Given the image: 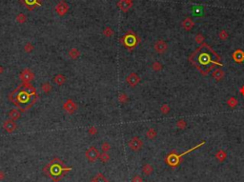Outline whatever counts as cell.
<instances>
[{
	"instance_id": "1",
	"label": "cell",
	"mask_w": 244,
	"mask_h": 182,
	"mask_svg": "<svg viewBox=\"0 0 244 182\" xmlns=\"http://www.w3.org/2000/svg\"><path fill=\"white\" fill-rule=\"evenodd\" d=\"M189 61L204 76L216 66H223V64L220 62V56L206 43H202L190 55Z\"/></svg>"
},
{
	"instance_id": "2",
	"label": "cell",
	"mask_w": 244,
	"mask_h": 182,
	"mask_svg": "<svg viewBox=\"0 0 244 182\" xmlns=\"http://www.w3.org/2000/svg\"><path fill=\"white\" fill-rule=\"evenodd\" d=\"M37 99L36 89L30 83L23 82L9 94V100L13 102L21 112L28 111L36 103Z\"/></svg>"
},
{
	"instance_id": "3",
	"label": "cell",
	"mask_w": 244,
	"mask_h": 182,
	"mask_svg": "<svg viewBox=\"0 0 244 182\" xmlns=\"http://www.w3.org/2000/svg\"><path fill=\"white\" fill-rule=\"evenodd\" d=\"M72 168L70 167H66L64 165L62 160H60L59 158L55 157L52 160L48 163L47 165L44 167L43 172L47 176H49L53 182H58L63 178V176L66 174L68 172H70Z\"/></svg>"
},
{
	"instance_id": "4",
	"label": "cell",
	"mask_w": 244,
	"mask_h": 182,
	"mask_svg": "<svg viewBox=\"0 0 244 182\" xmlns=\"http://www.w3.org/2000/svg\"><path fill=\"white\" fill-rule=\"evenodd\" d=\"M205 144V141H201L199 144H196V146H194L193 148H191L188 151L184 152L183 154H178L177 153H174V152H171L169 154H167V157L165 158V162L167 165H169L170 167H173V168H175V167H177L179 164H180L181 162V157H184V155L188 154L189 153H192L193 151H194L197 148H200L201 146H203Z\"/></svg>"
},
{
	"instance_id": "5",
	"label": "cell",
	"mask_w": 244,
	"mask_h": 182,
	"mask_svg": "<svg viewBox=\"0 0 244 182\" xmlns=\"http://www.w3.org/2000/svg\"><path fill=\"white\" fill-rule=\"evenodd\" d=\"M120 42L123 44V46L125 48H127L128 50L132 51L133 49L135 48L137 46V44L140 42V39L133 31H128L126 33V35L120 39Z\"/></svg>"
},
{
	"instance_id": "6",
	"label": "cell",
	"mask_w": 244,
	"mask_h": 182,
	"mask_svg": "<svg viewBox=\"0 0 244 182\" xmlns=\"http://www.w3.org/2000/svg\"><path fill=\"white\" fill-rule=\"evenodd\" d=\"M99 155H100V153H99L98 149L94 146L90 147L85 153V157L89 162H94L95 160H97L99 158Z\"/></svg>"
},
{
	"instance_id": "7",
	"label": "cell",
	"mask_w": 244,
	"mask_h": 182,
	"mask_svg": "<svg viewBox=\"0 0 244 182\" xmlns=\"http://www.w3.org/2000/svg\"><path fill=\"white\" fill-rule=\"evenodd\" d=\"M128 146H129V148L132 151L137 152V151H139L141 148H142L143 141L138 137V136H133V137H132L131 139L129 140Z\"/></svg>"
},
{
	"instance_id": "8",
	"label": "cell",
	"mask_w": 244,
	"mask_h": 182,
	"mask_svg": "<svg viewBox=\"0 0 244 182\" xmlns=\"http://www.w3.org/2000/svg\"><path fill=\"white\" fill-rule=\"evenodd\" d=\"M69 11V5L67 4V2H65L64 0H61V1L55 6V12L58 14L59 16H65Z\"/></svg>"
},
{
	"instance_id": "9",
	"label": "cell",
	"mask_w": 244,
	"mask_h": 182,
	"mask_svg": "<svg viewBox=\"0 0 244 182\" xmlns=\"http://www.w3.org/2000/svg\"><path fill=\"white\" fill-rule=\"evenodd\" d=\"M19 77H20V79L24 83H30V81H32L34 78V74L30 70L25 69L21 72L20 74H19Z\"/></svg>"
},
{
	"instance_id": "10",
	"label": "cell",
	"mask_w": 244,
	"mask_h": 182,
	"mask_svg": "<svg viewBox=\"0 0 244 182\" xmlns=\"http://www.w3.org/2000/svg\"><path fill=\"white\" fill-rule=\"evenodd\" d=\"M63 109L64 111H66L68 113L72 115L76 112L77 110V105L74 103V101H72V99H68L67 101H65V103L63 104Z\"/></svg>"
},
{
	"instance_id": "11",
	"label": "cell",
	"mask_w": 244,
	"mask_h": 182,
	"mask_svg": "<svg viewBox=\"0 0 244 182\" xmlns=\"http://www.w3.org/2000/svg\"><path fill=\"white\" fill-rule=\"evenodd\" d=\"M126 82L128 83L130 87H135L137 84H139L140 82V77L138 74L135 73H131L128 74V76L126 77Z\"/></svg>"
},
{
	"instance_id": "12",
	"label": "cell",
	"mask_w": 244,
	"mask_h": 182,
	"mask_svg": "<svg viewBox=\"0 0 244 182\" xmlns=\"http://www.w3.org/2000/svg\"><path fill=\"white\" fill-rule=\"evenodd\" d=\"M2 127H3L4 130H5L7 132H9V134H11V132H14L15 130H16V128H17L16 124H15L14 121L11 120V119H10V118L4 121Z\"/></svg>"
},
{
	"instance_id": "13",
	"label": "cell",
	"mask_w": 244,
	"mask_h": 182,
	"mask_svg": "<svg viewBox=\"0 0 244 182\" xmlns=\"http://www.w3.org/2000/svg\"><path fill=\"white\" fill-rule=\"evenodd\" d=\"M154 49H155V51L156 52H158V54L160 55H162L164 54L166 51H167V49H168V45L167 43L165 42V41H163V40H157L156 42L155 43L154 45Z\"/></svg>"
},
{
	"instance_id": "14",
	"label": "cell",
	"mask_w": 244,
	"mask_h": 182,
	"mask_svg": "<svg viewBox=\"0 0 244 182\" xmlns=\"http://www.w3.org/2000/svg\"><path fill=\"white\" fill-rule=\"evenodd\" d=\"M232 58L234 59L235 63L241 64L244 61V51H242L241 49H238V50L233 52Z\"/></svg>"
},
{
	"instance_id": "15",
	"label": "cell",
	"mask_w": 244,
	"mask_h": 182,
	"mask_svg": "<svg viewBox=\"0 0 244 182\" xmlns=\"http://www.w3.org/2000/svg\"><path fill=\"white\" fill-rule=\"evenodd\" d=\"M117 6H118V8L122 11V12L127 13L128 11L132 8L133 3L127 2V1H125V0H119V1L117 2Z\"/></svg>"
},
{
	"instance_id": "16",
	"label": "cell",
	"mask_w": 244,
	"mask_h": 182,
	"mask_svg": "<svg viewBox=\"0 0 244 182\" xmlns=\"http://www.w3.org/2000/svg\"><path fill=\"white\" fill-rule=\"evenodd\" d=\"M22 1L24 2V4L28 7L30 11L42 4V0H22Z\"/></svg>"
},
{
	"instance_id": "17",
	"label": "cell",
	"mask_w": 244,
	"mask_h": 182,
	"mask_svg": "<svg viewBox=\"0 0 244 182\" xmlns=\"http://www.w3.org/2000/svg\"><path fill=\"white\" fill-rule=\"evenodd\" d=\"M194 26V21L192 20V18L187 17L185 18L182 22V28L185 30V31H190L191 29H193V27Z\"/></svg>"
},
{
	"instance_id": "18",
	"label": "cell",
	"mask_w": 244,
	"mask_h": 182,
	"mask_svg": "<svg viewBox=\"0 0 244 182\" xmlns=\"http://www.w3.org/2000/svg\"><path fill=\"white\" fill-rule=\"evenodd\" d=\"M8 115H9V118L11 119V120H17L20 118V112L18 111V110L16 109H11V111L9 112V113H8Z\"/></svg>"
},
{
	"instance_id": "19",
	"label": "cell",
	"mask_w": 244,
	"mask_h": 182,
	"mask_svg": "<svg viewBox=\"0 0 244 182\" xmlns=\"http://www.w3.org/2000/svg\"><path fill=\"white\" fill-rule=\"evenodd\" d=\"M224 75H225V74H224V72L221 70V69H216V70H215L212 73V76L214 77L216 79V81H219V80H221V79H222L223 77H224Z\"/></svg>"
},
{
	"instance_id": "20",
	"label": "cell",
	"mask_w": 244,
	"mask_h": 182,
	"mask_svg": "<svg viewBox=\"0 0 244 182\" xmlns=\"http://www.w3.org/2000/svg\"><path fill=\"white\" fill-rule=\"evenodd\" d=\"M53 82H55V84H57L58 86H62L64 83L66 82V77H65V75L61 74H56L55 77H53Z\"/></svg>"
},
{
	"instance_id": "21",
	"label": "cell",
	"mask_w": 244,
	"mask_h": 182,
	"mask_svg": "<svg viewBox=\"0 0 244 182\" xmlns=\"http://www.w3.org/2000/svg\"><path fill=\"white\" fill-rule=\"evenodd\" d=\"M91 182H109L108 179L103 176V174L101 173H97L95 176L93 177V179H92Z\"/></svg>"
},
{
	"instance_id": "22",
	"label": "cell",
	"mask_w": 244,
	"mask_h": 182,
	"mask_svg": "<svg viewBox=\"0 0 244 182\" xmlns=\"http://www.w3.org/2000/svg\"><path fill=\"white\" fill-rule=\"evenodd\" d=\"M68 55L70 56V58H72V59H77L80 56V52L76 48H72L69 51Z\"/></svg>"
},
{
	"instance_id": "23",
	"label": "cell",
	"mask_w": 244,
	"mask_h": 182,
	"mask_svg": "<svg viewBox=\"0 0 244 182\" xmlns=\"http://www.w3.org/2000/svg\"><path fill=\"white\" fill-rule=\"evenodd\" d=\"M142 172L145 176H151L152 173L154 172V168L151 164H145L142 167Z\"/></svg>"
},
{
	"instance_id": "24",
	"label": "cell",
	"mask_w": 244,
	"mask_h": 182,
	"mask_svg": "<svg viewBox=\"0 0 244 182\" xmlns=\"http://www.w3.org/2000/svg\"><path fill=\"white\" fill-rule=\"evenodd\" d=\"M156 131L155 130V129H149V130L146 132V136H147V138L149 139H155L156 137Z\"/></svg>"
},
{
	"instance_id": "25",
	"label": "cell",
	"mask_w": 244,
	"mask_h": 182,
	"mask_svg": "<svg viewBox=\"0 0 244 182\" xmlns=\"http://www.w3.org/2000/svg\"><path fill=\"white\" fill-rule=\"evenodd\" d=\"M216 157L218 161H224L225 158H226V153H225L224 151H218L217 153L216 154Z\"/></svg>"
},
{
	"instance_id": "26",
	"label": "cell",
	"mask_w": 244,
	"mask_h": 182,
	"mask_svg": "<svg viewBox=\"0 0 244 182\" xmlns=\"http://www.w3.org/2000/svg\"><path fill=\"white\" fill-rule=\"evenodd\" d=\"M52 85H50V83H48V82H45L41 85V90L43 91L45 93H50L52 91Z\"/></svg>"
},
{
	"instance_id": "27",
	"label": "cell",
	"mask_w": 244,
	"mask_h": 182,
	"mask_svg": "<svg viewBox=\"0 0 244 182\" xmlns=\"http://www.w3.org/2000/svg\"><path fill=\"white\" fill-rule=\"evenodd\" d=\"M15 20H16L17 23L19 24H23L24 22L27 20V17L24 13H19L16 16V17H15Z\"/></svg>"
},
{
	"instance_id": "28",
	"label": "cell",
	"mask_w": 244,
	"mask_h": 182,
	"mask_svg": "<svg viewBox=\"0 0 244 182\" xmlns=\"http://www.w3.org/2000/svg\"><path fill=\"white\" fill-rule=\"evenodd\" d=\"M99 159H100V161L102 163H107L109 160H110V155L107 154V153H104V152H102V153L100 154V155H99Z\"/></svg>"
},
{
	"instance_id": "29",
	"label": "cell",
	"mask_w": 244,
	"mask_h": 182,
	"mask_svg": "<svg viewBox=\"0 0 244 182\" xmlns=\"http://www.w3.org/2000/svg\"><path fill=\"white\" fill-rule=\"evenodd\" d=\"M238 100L235 99V97H231V98H229V99L227 100V105L229 106L230 108H235L236 105H238Z\"/></svg>"
},
{
	"instance_id": "30",
	"label": "cell",
	"mask_w": 244,
	"mask_h": 182,
	"mask_svg": "<svg viewBox=\"0 0 244 182\" xmlns=\"http://www.w3.org/2000/svg\"><path fill=\"white\" fill-rule=\"evenodd\" d=\"M113 29L112 28H110V27H106L104 30H103V35H104L106 37H111V36H113Z\"/></svg>"
},
{
	"instance_id": "31",
	"label": "cell",
	"mask_w": 244,
	"mask_h": 182,
	"mask_svg": "<svg viewBox=\"0 0 244 182\" xmlns=\"http://www.w3.org/2000/svg\"><path fill=\"white\" fill-rule=\"evenodd\" d=\"M33 49H34V46L33 45L30 43V42H28V43H26L25 44V46H24V51L26 52H28V54H30V52H32L33 51Z\"/></svg>"
},
{
	"instance_id": "32",
	"label": "cell",
	"mask_w": 244,
	"mask_h": 182,
	"mask_svg": "<svg viewBox=\"0 0 244 182\" xmlns=\"http://www.w3.org/2000/svg\"><path fill=\"white\" fill-rule=\"evenodd\" d=\"M128 99H129V97L126 93H120L119 96H118V100H119V102H121V103H126V102L128 101Z\"/></svg>"
},
{
	"instance_id": "33",
	"label": "cell",
	"mask_w": 244,
	"mask_h": 182,
	"mask_svg": "<svg viewBox=\"0 0 244 182\" xmlns=\"http://www.w3.org/2000/svg\"><path fill=\"white\" fill-rule=\"evenodd\" d=\"M152 69L154 70L155 72H158V71H160V70L162 69V65H161V64H160L159 62L155 61V62L152 63Z\"/></svg>"
},
{
	"instance_id": "34",
	"label": "cell",
	"mask_w": 244,
	"mask_h": 182,
	"mask_svg": "<svg viewBox=\"0 0 244 182\" xmlns=\"http://www.w3.org/2000/svg\"><path fill=\"white\" fill-rule=\"evenodd\" d=\"M111 149V145H110V143L108 142H103L101 144V150L102 152H104V153H107V152H109Z\"/></svg>"
},
{
	"instance_id": "35",
	"label": "cell",
	"mask_w": 244,
	"mask_h": 182,
	"mask_svg": "<svg viewBox=\"0 0 244 182\" xmlns=\"http://www.w3.org/2000/svg\"><path fill=\"white\" fill-rule=\"evenodd\" d=\"M186 126H187L186 121H184L183 119L178 120L177 122V127L180 129V130H183V129H185V128H186Z\"/></svg>"
},
{
	"instance_id": "36",
	"label": "cell",
	"mask_w": 244,
	"mask_h": 182,
	"mask_svg": "<svg viewBox=\"0 0 244 182\" xmlns=\"http://www.w3.org/2000/svg\"><path fill=\"white\" fill-rule=\"evenodd\" d=\"M160 112H161L163 115H167V113L170 112V107L167 104H163L161 107H160Z\"/></svg>"
},
{
	"instance_id": "37",
	"label": "cell",
	"mask_w": 244,
	"mask_h": 182,
	"mask_svg": "<svg viewBox=\"0 0 244 182\" xmlns=\"http://www.w3.org/2000/svg\"><path fill=\"white\" fill-rule=\"evenodd\" d=\"M218 36H219V38H220L221 40H226V39L228 38V33H227L226 31H224V30H222V31H221V32L219 33Z\"/></svg>"
},
{
	"instance_id": "38",
	"label": "cell",
	"mask_w": 244,
	"mask_h": 182,
	"mask_svg": "<svg viewBox=\"0 0 244 182\" xmlns=\"http://www.w3.org/2000/svg\"><path fill=\"white\" fill-rule=\"evenodd\" d=\"M204 41V36L201 35V33H198V35H196V42L197 44H201Z\"/></svg>"
},
{
	"instance_id": "39",
	"label": "cell",
	"mask_w": 244,
	"mask_h": 182,
	"mask_svg": "<svg viewBox=\"0 0 244 182\" xmlns=\"http://www.w3.org/2000/svg\"><path fill=\"white\" fill-rule=\"evenodd\" d=\"M132 182H143V179L140 176H138V174H135V176L132 178Z\"/></svg>"
},
{
	"instance_id": "40",
	"label": "cell",
	"mask_w": 244,
	"mask_h": 182,
	"mask_svg": "<svg viewBox=\"0 0 244 182\" xmlns=\"http://www.w3.org/2000/svg\"><path fill=\"white\" fill-rule=\"evenodd\" d=\"M88 132H89V134H90L91 135H94L97 132V129L95 128L94 126H93V127L89 128V130H88Z\"/></svg>"
},
{
	"instance_id": "41",
	"label": "cell",
	"mask_w": 244,
	"mask_h": 182,
	"mask_svg": "<svg viewBox=\"0 0 244 182\" xmlns=\"http://www.w3.org/2000/svg\"><path fill=\"white\" fill-rule=\"evenodd\" d=\"M4 178H5V173L3 171H0V181L3 180Z\"/></svg>"
},
{
	"instance_id": "42",
	"label": "cell",
	"mask_w": 244,
	"mask_h": 182,
	"mask_svg": "<svg viewBox=\"0 0 244 182\" xmlns=\"http://www.w3.org/2000/svg\"><path fill=\"white\" fill-rule=\"evenodd\" d=\"M239 92H240V94H241V96H244V86H242L241 88H240Z\"/></svg>"
},
{
	"instance_id": "43",
	"label": "cell",
	"mask_w": 244,
	"mask_h": 182,
	"mask_svg": "<svg viewBox=\"0 0 244 182\" xmlns=\"http://www.w3.org/2000/svg\"><path fill=\"white\" fill-rule=\"evenodd\" d=\"M3 72H4V68L2 66H0V74H3Z\"/></svg>"
},
{
	"instance_id": "44",
	"label": "cell",
	"mask_w": 244,
	"mask_h": 182,
	"mask_svg": "<svg viewBox=\"0 0 244 182\" xmlns=\"http://www.w3.org/2000/svg\"><path fill=\"white\" fill-rule=\"evenodd\" d=\"M125 1H127V2H130V3H133V0H125Z\"/></svg>"
},
{
	"instance_id": "45",
	"label": "cell",
	"mask_w": 244,
	"mask_h": 182,
	"mask_svg": "<svg viewBox=\"0 0 244 182\" xmlns=\"http://www.w3.org/2000/svg\"><path fill=\"white\" fill-rule=\"evenodd\" d=\"M21 1H22V0H21Z\"/></svg>"
}]
</instances>
